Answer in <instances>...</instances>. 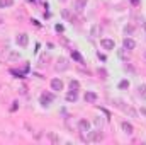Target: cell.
Returning <instances> with one entry per match:
<instances>
[{"mask_svg": "<svg viewBox=\"0 0 146 145\" xmlns=\"http://www.w3.org/2000/svg\"><path fill=\"white\" fill-rule=\"evenodd\" d=\"M53 101H54V94H51V92H42L41 97H39V103H41V106H44V108H48Z\"/></svg>", "mask_w": 146, "mask_h": 145, "instance_id": "6da1fadb", "label": "cell"}, {"mask_svg": "<svg viewBox=\"0 0 146 145\" xmlns=\"http://www.w3.org/2000/svg\"><path fill=\"white\" fill-rule=\"evenodd\" d=\"M114 103H115V106H117V108H121L122 111H124V113H127L129 116H133V118H136V111H134V109L131 108V106H126V104H124V103H122L121 99H115Z\"/></svg>", "mask_w": 146, "mask_h": 145, "instance_id": "7a4b0ae2", "label": "cell"}, {"mask_svg": "<svg viewBox=\"0 0 146 145\" xmlns=\"http://www.w3.org/2000/svg\"><path fill=\"white\" fill-rule=\"evenodd\" d=\"M87 3H88V0H75V3H73V10L75 12H83V9L87 7Z\"/></svg>", "mask_w": 146, "mask_h": 145, "instance_id": "3957f363", "label": "cell"}, {"mask_svg": "<svg viewBox=\"0 0 146 145\" xmlns=\"http://www.w3.org/2000/svg\"><path fill=\"white\" fill-rule=\"evenodd\" d=\"M15 41H17V44H19V46H22V48H26V46L29 44V36H27L26 33H21L19 36L15 38Z\"/></svg>", "mask_w": 146, "mask_h": 145, "instance_id": "277c9868", "label": "cell"}, {"mask_svg": "<svg viewBox=\"0 0 146 145\" xmlns=\"http://www.w3.org/2000/svg\"><path fill=\"white\" fill-rule=\"evenodd\" d=\"M122 48H126L127 51H131V50L136 48V41L131 39V38H124V41H122Z\"/></svg>", "mask_w": 146, "mask_h": 145, "instance_id": "5b68a950", "label": "cell"}, {"mask_svg": "<svg viewBox=\"0 0 146 145\" xmlns=\"http://www.w3.org/2000/svg\"><path fill=\"white\" fill-rule=\"evenodd\" d=\"M68 67L70 65H68V60L66 58H60L58 63H56V70L58 72H65V70H68Z\"/></svg>", "mask_w": 146, "mask_h": 145, "instance_id": "8992f818", "label": "cell"}, {"mask_svg": "<svg viewBox=\"0 0 146 145\" xmlns=\"http://www.w3.org/2000/svg\"><path fill=\"white\" fill-rule=\"evenodd\" d=\"M51 89L56 91V92L63 91V80H61V79H53V80H51Z\"/></svg>", "mask_w": 146, "mask_h": 145, "instance_id": "52a82bcc", "label": "cell"}, {"mask_svg": "<svg viewBox=\"0 0 146 145\" xmlns=\"http://www.w3.org/2000/svg\"><path fill=\"white\" fill-rule=\"evenodd\" d=\"M78 130H80L82 133H88V132H90V123H88L87 119H80V121H78Z\"/></svg>", "mask_w": 146, "mask_h": 145, "instance_id": "ba28073f", "label": "cell"}, {"mask_svg": "<svg viewBox=\"0 0 146 145\" xmlns=\"http://www.w3.org/2000/svg\"><path fill=\"white\" fill-rule=\"evenodd\" d=\"M121 128H122V132L127 133V135H133V133H134V126H133L131 123H127V121H122V123H121Z\"/></svg>", "mask_w": 146, "mask_h": 145, "instance_id": "9c48e42d", "label": "cell"}, {"mask_svg": "<svg viewBox=\"0 0 146 145\" xmlns=\"http://www.w3.org/2000/svg\"><path fill=\"white\" fill-rule=\"evenodd\" d=\"M100 46L104 50H114V41L109 38H104V39H100Z\"/></svg>", "mask_w": 146, "mask_h": 145, "instance_id": "30bf717a", "label": "cell"}, {"mask_svg": "<svg viewBox=\"0 0 146 145\" xmlns=\"http://www.w3.org/2000/svg\"><path fill=\"white\" fill-rule=\"evenodd\" d=\"M83 99H85V103H90V104H94V103L97 101V94H95V92H85Z\"/></svg>", "mask_w": 146, "mask_h": 145, "instance_id": "8fae6325", "label": "cell"}, {"mask_svg": "<svg viewBox=\"0 0 146 145\" xmlns=\"http://www.w3.org/2000/svg\"><path fill=\"white\" fill-rule=\"evenodd\" d=\"M100 31H102V29H100V26H99V24H94V26H92V29H90V36L97 38L99 34H100Z\"/></svg>", "mask_w": 146, "mask_h": 145, "instance_id": "7c38bea8", "label": "cell"}, {"mask_svg": "<svg viewBox=\"0 0 146 145\" xmlns=\"http://www.w3.org/2000/svg\"><path fill=\"white\" fill-rule=\"evenodd\" d=\"M78 99V92H75V91H70L68 94H66V101L68 103H75Z\"/></svg>", "mask_w": 146, "mask_h": 145, "instance_id": "4fadbf2b", "label": "cell"}, {"mask_svg": "<svg viewBox=\"0 0 146 145\" xmlns=\"http://www.w3.org/2000/svg\"><path fill=\"white\" fill-rule=\"evenodd\" d=\"M104 138V135L100 133V132H95V133H90V140H94V142H100Z\"/></svg>", "mask_w": 146, "mask_h": 145, "instance_id": "5bb4252c", "label": "cell"}, {"mask_svg": "<svg viewBox=\"0 0 146 145\" xmlns=\"http://www.w3.org/2000/svg\"><path fill=\"white\" fill-rule=\"evenodd\" d=\"M70 91H75V92L80 91V82L78 80H70Z\"/></svg>", "mask_w": 146, "mask_h": 145, "instance_id": "9a60e30c", "label": "cell"}, {"mask_svg": "<svg viewBox=\"0 0 146 145\" xmlns=\"http://www.w3.org/2000/svg\"><path fill=\"white\" fill-rule=\"evenodd\" d=\"M14 5V0H0V9H9Z\"/></svg>", "mask_w": 146, "mask_h": 145, "instance_id": "2e32d148", "label": "cell"}, {"mask_svg": "<svg viewBox=\"0 0 146 145\" xmlns=\"http://www.w3.org/2000/svg\"><path fill=\"white\" fill-rule=\"evenodd\" d=\"M138 94H139L141 99H146V84H143V85L138 87Z\"/></svg>", "mask_w": 146, "mask_h": 145, "instance_id": "e0dca14e", "label": "cell"}, {"mask_svg": "<svg viewBox=\"0 0 146 145\" xmlns=\"http://www.w3.org/2000/svg\"><path fill=\"white\" fill-rule=\"evenodd\" d=\"M48 137H49V140H51L53 144H60V137H58L56 133H53V132H49V133H48Z\"/></svg>", "mask_w": 146, "mask_h": 145, "instance_id": "ac0fdd59", "label": "cell"}, {"mask_svg": "<svg viewBox=\"0 0 146 145\" xmlns=\"http://www.w3.org/2000/svg\"><path fill=\"white\" fill-rule=\"evenodd\" d=\"M72 56H73V60H76L78 63H83V58L80 56V53H78V51H75V50H73V51H72Z\"/></svg>", "mask_w": 146, "mask_h": 145, "instance_id": "d6986e66", "label": "cell"}, {"mask_svg": "<svg viewBox=\"0 0 146 145\" xmlns=\"http://www.w3.org/2000/svg\"><path fill=\"white\" fill-rule=\"evenodd\" d=\"M119 56H121L122 60H127V56H129V55L126 53V48H122V50H119Z\"/></svg>", "mask_w": 146, "mask_h": 145, "instance_id": "ffe728a7", "label": "cell"}, {"mask_svg": "<svg viewBox=\"0 0 146 145\" xmlns=\"http://www.w3.org/2000/svg\"><path fill=\"white\" fill-rule=\"evenodd\" d=\"M124 33H126V34H133V33H134V28H133V26H126V28H124Z\"/></svg>", "mask_w": 146, "mask_h": 145, "instance_id": "44dd1931", "label": "cell"}, {"mask_svg": "<svg viewBox=\"0 0 146 145\" xmlns=\"http://www.w3.org/2000/svg\"><path fill=\"white\" fill-rule=\"evenodd\" d=\"M126 87H129V82H127V80H122V82L119 84V89H126Z\"/></svg>", "mask_w": 146, "mask_h": 145, "instance_id": "7402d4cb", "label": "cell"}, {"mask_svg": "<svg viewBox=\"0 0 146 145\" xmlns=\"http://www.w3.org/2000/svg\"><path fill=\"white\" fill-rule=\"evenodd\" d=\"M94 123H95V126H97V128H100V126H102V119H100V118H95V119H94Z\"/></svg>", "mask_w": 146, "mask_h": 145, "instance_id": "603a6c76", "label": "cell"}, {"mask_svg": "<svg viewBox=\"0 0 146 145\" xmlns=\"http://www.w3.org/2000/svg\"><path fill=\"white\" fill-rule=\"evenodd\" d=\"M63 17H66V19H68V17H70V12H68V10H63Z\"/></svg>", "mask_w": 146, "mask_h": 145, "instance_id": "cb8c5ba5", "label": "cell"}, {"mask_svg": "<svg viewBox=\"0 0 146 145\" xmlns=\"http://www.w3.org/2000/svg\"><path fill=\"white\" fill-rule=\"evenodd\" d=\"M141 114H145L146 116V108H141Z\"/></svg>", "mask_w": 146, "mask_h": 145, "instance_id": "d4e9b609", "label": "cell"}, {"mask_svg": "<svg viewBox=\"0 0 146 145\" xmlns=\"http://www.w3.org/2000/svg\"><path fill=\"white\" fill-rule=\"evenodd\" d=\"M143 29H145V33H146V22H145V24H143Z\"/></svg>", "mask_w": 146, "mask_h": 145, "instance_id": "484cf974", "label": "cell"}, {"mask_svg": "<svg viewBox=\"0 0 146 145\" xmlns=\"http://www.w3.org/2000/svg\"><path fill=\"white\" fill-rule=\"evenodd\" d=\"M145 60H146V51H145Z\"/></svg>", "mask_w": 146, "mask_h": 145, "instance_id": "4316f807", "label": "cell"}]
</instances>
